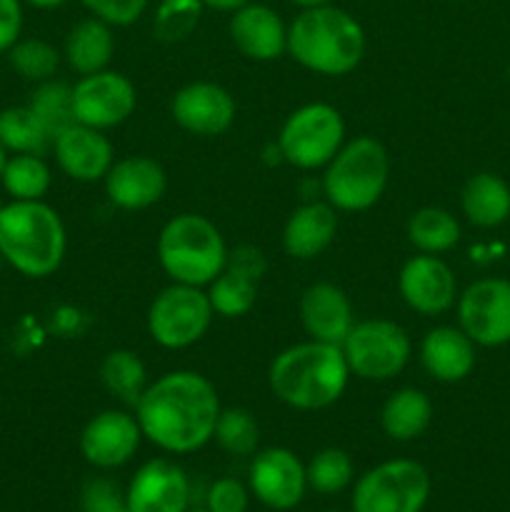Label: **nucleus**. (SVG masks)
I'll return each instance as SVG.
<instances>
[{"label": "nucleus", "instance_id": "obj_19", "mask_svg": "<svg viewBox=\"0 0 510 512\" xmlns=\"http://www.w3.org/2000/svg\"><path fill=\"white\" fill-rule=\"evenodd\" d=\"M108 200L120 210H145L158 203L168 188V178L158 160L148 155H130L115 160L105 175Z\"/></svg>", "mask_w": 510, "mask_h": 512}, {"label": "nucleus", "instance_id": "obj_48", "mask_svg": "<svg viewBox=\"0 0 510 512\" xmlns=\"http://www.w3.org/2000/svg\"><path fill=\"white\" fill-rule=\"evenodd\" d=\"M0 210H3V203H0Z\"/></svg>", "mask_w": 510, "mask_h": 512}, {"label": "nucleus", "instance_id": "obj_31", "mask_svg": "<svg viewBox=\"0 0 510 512\" xmlns=\"http://www.w3.org/2000/svg\"><path fill=\"white\" fill-rule=\"evenodd\" d=\"M28 108L33 110L35 118L40 120L50 138H58L63 130L75 125V110H73V85L63 83V80H45L38 83V88L30 95Z\"/></svg>", "mask_w": 510, "mask_h": 512}, {"label": "nucleus", "instance_id": "obj_27", "mask_svg": "<svg viewBox=\"0 0 510 512\" xmlns=\"http://www.w3.org/2000/svg\"><path fill=\"white\" fill-rule=\"evenodd\" d=\"M433 420V403L418 388H400L385 400L380 410V425L390 440L408 443L420 438Z\"/></svg>", "mask_w": 510, "mask_h": 512}, {"label": "nucleus", "instance_id": "obj_34", "mask_svg": "<svg viewBox=\"0 0 510 512\" xmlns=\"http://www.w3.org/2000/svg\"><path fill=\"white\" fill-rule=\"evenodd\" d=\"M305 478H308V488L320 495L343 493L353 483V460L345 450L325 448L305 465Z\"/></svg>", "mask_w": 510, "mask_h": 512}, {"label": "nucleus", "instance_id": "obj_13", "mask_svg": "<svg viewBox=\"0 0 510 512\" xmlns=\"http://www.w3.org/2000/svg\"><path fill=\"white\" fill-rule=\"evenodd\" d=\"M250 493L270 510H293L300 505L308 478H305V465L293 450L288 448H268L255 453L250 463L248 475Z\"/></svg>", "mask_w": 510, "mask_h": 512}, {"label": "nucleus", "instance_id": "obj_29", "mask_svg": "<svg viewBox=\"0 0 510 512\" xmlns=\"http://www.w3.org/2000/svg\"><path fill=\"white\" fill-rule=\"evenodd\" d=\"M100 380L110 395L123 400L125 405H133V408L150 385L148 370L133 350H110L100 365Z\"/></svg>", "mask_w": 510, "mask_h": 512}, {"label": "nucleus", "instance_id": "obj_40", "mask_svg": "<svg viewBox=\"0 0 510 512\" xmlns=\"http://www.w3.org/2000/svg\"><path fill=\"white\" fill-rule=\"evenodd\" d=\"M23 33V3L0 0V53H8Z\"/></svg>", "mask_w": 510, "mask_h": 512}, {"label": "nucleus", "instance_id": "obj_17", "mask_svg": "<svg viewBox=\"0 0 510 512\" xmlns=\"http://www.w3.org/2000/svg\"><path fill=\"white\" fill-rule=\"evenodd\" d=\"M125 500L130 512H188V475L168 458L148 460L130 480Z\"/></svg>", "mask_w": 510, "mask_h": 512}, {"label": "nucleus", "instance_id": "obj_32", "mask_svg": "<svg viewBox=\"0 0 510 512\" xmlns=\"http://www.w3.org/2000/svg\"><path fill=\"white\" fill-rule=\"evenodd\" d=\"M0 183L13 200H43L50 188V168L43 155H10Z\"/></svg>", "mask_w": 510, "mask_h": 512}, {"label": "nucleus", "instance_id": "obj_39", "mask_svg": "<svg viewBox=\"0 0 510 512\" xmlns=\"http://www.w3.org/2000/svg\"><path fill=\"white\" fill-rule=\"evenodd\" d=\"M250 495L240 480L220 478L210 485L205 510L210 512H245L248 510Z\"/></svg>", "mask_w": 510, "mask_h": 512}, {"label": "nucleus", "instance_id": "obj_44", "mask_svg": "<svg viewBox=\"0 0 510 512\" xmlns=\"http://www.w3.org/2000/svg\"><path fill=\"white\" fill-rule=\"evenodd\" d=\"M5 160H8V150L0 145V175H3V168H5Z\"/></svg>", "mask_w": 510, "mask_h": 512}, {"label": "nucleus", "instance_id": "obj_23", "mask_svg": "<svg viewBox=\"0 0 510 512\" xmlns=\"http://www.w3.org/2000/svg\"><path fill=\"white\" fill-rule=\"evenodd\" d=\"M420 363L440 383H460L475 368V343L460 328L440 325L420 343Z\"/></svg>", "mask_w": 510, "mask_h": 512}, {"label": "nucleus", "instance_id": "obj_12", "mask_svg": "<svg viewBox=\"0 0 510 512\" xmlns=\"http://www.w3.org/2000/svg\"><path fill=\"white\" fill-rule=\"evenodd\" d=\"M138 105L135 85L115 70L80 75L73 85L75 123L95 130H108L125 123Z\"/></svg>", "mask_w": 510, "mask_h": 512}, {"label": "nucleus", "instance_id": "obj_5", "mask_svg": "<svg viewBox=\"0 0 510 512\" xmlns=\"http://www.w3.org/2000/svg\"><path fill=\"white\" fill-rule=\"evenodd\" d=\"M158 260L173 283L203 288L225 268L228 248L220 230L208 218L183 213L168 220L160 230Z\"/></svg>", "mask_w": 510, "mask_h": 512}, {"label": "nucleus", "instance_id": "obj_21", "mask_svg": "<svg viewBox=\"0 0 510 512\" xmlns=\"http://www.w3.org/2000/svg\"><path fill=\"white\" fill-rule=\"evenodd\" d=\"M230 40L245 58L268 63L288 50V25L268 5L248 3L230 18Z\"/></svg>", "mask_w": 510, "mask_h": 512}, {"label": "nucleus", "instance_id": "obj_10", "mask_svg": "<svg viewBox=\"0 0 510 512\" xmlns=\"http://www.w3.org/2000/svg\"><path fill=\"white\" fill-rule=\"evenodd\" d=\"M213 318L208 293L195 285L173 283L150 303L148 333L160 348L183 350L208 333Z\"/></svg>", "mask_w": 510, "mask_h": 512}, {"label": "nucleus", "instance_id": "obj_25", "mask_svg": "<svg viewBox=\"0 0 510 512\" xmlns=\"http://www.w3.org/2000/svg\"><path fill=\"white\" fill-rule=\"evenodd\" d=\"M113 53V25L95 18V15L75 23L70 28L68 38H65V58H68V65L78 75H93L100 73V70H108Z\"/></svg>", "mask_w": 510, "mask_h": 512}, {"label": "nucleus", "instance_id": "obj_43", "mask_svg": "<svg viewBox=\"0 0 510 512\" xmlns=\"http://www.w3.org/2000/svg\"><path fill=\"white\" fill-rule=\"evenodd\" d=\"M290 3H295L300 10H303V8H315V5H328L333 3V0H290Z\"/></svg>", "mask_w": 510, "mask_h": 512}, {"label": "nucleus", "instance_id": "obj_49", "mask_svg": "<svg viewBox=\"0 0 510 512\" xmlns=\"http://www.w3.org/2000/svg\"><path fill=\"white\" fill-rule=\"evenodd\" d=\"M508 75H510V65H508Z\"/></svg>", "mask_w": 510, "mask_h": 512}, {"label": "nucleus", "instance_id": "obj_14", "mask_svg": "<svg viewBox=\"0 0 510 512\" xmlns=\"http://www.w3.org/2000/svg\"><path fill=\"white\" fill-rule=\"evenodd\" d=\"M265 273V258L255 245H240L228 253L225 268L210 283L208 300L220 318H243L258 300V280Z\"/></svg>", "mask_w": 510, "mask_h": 512}, {"label": "nucleus", "instance_id": "obj_18", "mask_svg": "<svg viewBox=\"0 0 510 512\" xmlns=\"http://www.w3.org/2000/svg\"><path fill=\"white\" fill-rule=\"evenodd\" d=\"M400 298L410 310L420 315H440L453 308L458 283L445 260L438 255H415L403 265L398 275Z\"/></svg>", "mask_w": 510, "mask_h": 512}, {"label": "nucleus", "instance_id": "obj_6", "mask_svg": "<svg viewBox=\"0 0 510 512\" xmlns=\"http://www.w3.org/2000/svg\"><path fill=\"white\" fill-rule=\"evenodd\" d=\"M390 175V158L383 143L375 138H360L345 143L325 165L323 193L335 210L360 213L383 198Z\"/></svg>", "mask_w": 510, "mask_h": 512}, {"label": "nucleus", "instance_id": "obj_41", "mask_svg": "<svg viewBox=\"0 0 510 512\" xmlns=\"http://www.w3.org/2000/svg\"><path fill=\"white\" fill-rule=\"evenodd\" d=\"M200 3H203V8L218 10V13H235L253 0H200Z\"/></svg>", "mask_w": 510, "mask_h": 512}, {"label": "nucleus", "instance_id": "obj_22", "mask_svg": "<svg viewBox=\"0 0 510 512\" xmlns=\"http://www.w3.org/2000/svg\"><path fill=\"white\" fill-rule=\"evenodd\" d=\"M300 323L310 340L340 345L355 325L353 305L338 285L315 283L300 295Z\"/></svg>", "mask_w": 510, "mask_h": 512}, {"label": "nucleus", "instance_id": "obj_15", "mask_svg": "<svg viewBox=\"0 0 510 512\" xmlns=\"http://www.w3.org/2000/svg\"><path fill=\"white\" fill-rule=\"evenodd\" d=\"M143 430L138 418L123 410H103L80 433V455L100 470H113L128 463L140 448Z\"/></svg>", "mask_w": 510, "mask_h": 512}, {"label": "nucleus", "instance_id": "obj_33", "mask_svg": "<svg viewBox=\"0 0 510 512\" xmlns=\"http://www.w3.org/2000/svg\"><path fill=\"white\" fill-rule=\"evenodd\" d=\"M213 438L218 440V445L225 453L235 455V458H248V455L258 450L260 443L258 420L245 408L220 410Z\"/></svg>", "mask_w": 510, "mask_h": 512}, {"label": "nucleus", "instance_id": "obj_16", "mask_svg": "<svg viewBox=\"0 0 510 512\" xmlns=\"http://www.w3.org/2000/svg\"><path fill=\"white\" fill-rule=\"evenodd\" d=\"M173 120L190 135L215 138L223 135L235 120V100L218 83H188L170 103Z\"/></svg>", "mask_w": 510, "mask_h": 512}, {"label": "nucleus", "instance_id": "obj_30", "mask_svg": "<svg viewBox=\"0 0 510 512\" xmlns=\"http://www.w3.org/2000/svg\"><path fill=\"white\" fill-rule=\"evenodd\" d=\"M0 145L13 155H43L53 148V138L28 105H15L0 110Z\"/></svg>", "mask_w": 510, "mask_h": 512}, {"label": "nucleus", "instance_id": "obj_47", "mask_svg": "<svg viewBox=\"0 0 510 512\" xmlns=\"http://www.w3.org/2000/svg\"><path fill=\"white\" fill-rule=\"evenodd\" d=\"M325 512H340V510H325Z\"/></svg>", "mask_w": 510, "mask_h": 512}, {"label": "nucleus", "instance_id": "obj_38", "mask_svg": "<svg viewBox=\"0 0 510 512\" xmlns=\"http://www.w3.org/2000/svg\"><path fill=\"white\" fill-rule=\"evenodd\" d=\"M80 3L95 18L105 20L115 28H125V25H133L145 13L150 0H80Z\"/></svg>", "mask_w": 510, "mask_h": 512}, {"label": "nucleus", "instance_id": "obj_36", "mask_svg": "<svg viewBox=\"0 0 510 512\" xmlns=\"http://www.w3.org/2000/svg\"><path fill=\"white\" fill-rule=\"evenodd\" d=\"M200 13H203L200 0H160L153 20L155 35L163 43L185 40L200 23Z\"/></svg>", "mask_w": 510, "mask_h": 512}, {"label": "nucleus", "instance_id": "obj_45", "mask_svg": "<svg viewBox=\"0 0 510 512\" xmlns=\"http://www.w3.org/2000/svg\"><path fill=\"white\" fill-rule=\"evenodd\" d=\"M3 263H5V260H3V253H0V275H3Z\"/></svg>", "mask_w": 510, "mask_h": 512}, {"label": "nucleus", "instance_id": "obj_11", "mask_svg": "<svg viewBox=\"0 0 510 512\" xmlns=\"http://www.w3.org/2000/svg\"><path fill=\"white\" fill-rule=\"evenodd\" d=\"M460 330L483 348L510 343V283L500 278L475 280L458 298Z\"/></svg>", "mask_w": 510, "mask_h": 512}, {"label": "nucleus", "instance_id": "obj_8", "mask_svg": "<svg viewBox=\"0 0 510 512\" xmlns=\"http://www.w3.org/2000/svg\"><path fill=\"white\" fill-rule=\"evenodd\" d=\"M343 115L328 103H308L285 118L278 135V153L300 170L323 168L343 148Z\"/></svg>", "mask_w": 510, "mask_h": 512}, {"label": "nucleus", "instance_id": "obj_4", "mask_svg": "<svg viewBox=\"0 0 510 512\" xmlns=\"http://www.w3.org/2000/svg\"><path fill=\"white\" fill-rule=\"evenodd\" d=\"M68 248L60 215L43 200H13L0 210V253L28 278H48Z\"/></svg>", "mask_w": 510, "mask_h": 512}, {"label": "nucleus", "instance_id": "obj_46", "mask_svg": "<svg viewBox=\"0 0 510 512\" xmlns=\"http://www.w3.org/2000/svg\"><path fill=\"white\" fill-rule=\"evenodd\" d=\"M188 512H210V510H205V508H203V510H188Z\"/></svg>", "mask_w": 510, "mask_h": 512}, {"label": "nucleus", "instance_id": "obj_24", "mask_svg": "<svg viewBox=\"0 0 510 512\" xmlns=\"http://www.w3.org/2000/svg\"><path fill=\"white\" fill-rule=\"evenodd\" d=\"M335 230H338V215L328 200L300 205L290 213L283 228L285 253L295 260L318 258L333 243Z\"/></svg>", "mask_w": 510, "mask_h": 512}, {"label": "nucleus", "instance_id": "obj_42", "mask_svg": "<svg viewBox=\"0 0 510 512\" xmlns=\"http://www.w3.org/2000/svg\"><path fill=\"white\" fill-rule=\"evenodd\" d=\"M28 5H33V8L38 10H53V8H60V5H65L68 0H25Z\"/></svg>", "mask_w": 510, "mask_h": 512}, {"label": "nucleus", "instance_id": "obj_7", "mask_svg": "<svg viewBox=\"0 0 510 512\" xmlns=\"http://www.w3.org/2000/svg\"><path fill=\"white\" fill-rule=\"evenodd\" d=\"M430 488V475L423 465L395 458L360 475L350 503L353 512H423Z\"/></svg>", "mask_w": 510, "mask_h": 512}, {"label": "nucleus", "instance_id": "obj_28", "mask_svg": "<svg viewBox=\"0 0 510 512\" xmlns=\"http://www.w3.org/2000/svg\"><path fill=\"white\" fill-rule=\"evenodd\" d=\"M408 240L425 255L448 253L460 240V223L443 208H420L408 220Z\"/></svg>", "mask_w": 510, "mask_h": 512}, {"label": "nucleus", "instance_id": "obj_2", "mask_svg": "<svg viewBox=\"0 0 510 512\" xmlns=\"http://www.w3.org/2000/svg\"><path fill=\"white\" fill-rule=\"evenodd\" d=\"M350 368L340 345L308 340L275 355L268 385L275 398L293 410H325L348 388Z\"/></svg>", "mask_w": 510, "mask_h": 512}, {"label": "nucleus", "instance_id": "obj_37", "mask_svg": "<svg viewBox=\"0 0 510 512\" xmlns=\"http://www.w3.org/2000/svg\"><path fill=\"white\" fill-rule=\"evenodd\" d=\"M83 512H130L125 493L108 478H90L80 490Z\"/></svg>", "mask_w": 510, "mask_h": 512}, {"label": "nucleus", "instance_id": "obj_3", "mask_svg": "<svg viewBox=\"0 0 510 512\" xmlns=\"http://www.w3.org/2000/svg\"><path fill=\"white\" fill-rule=\"evenodd\" d=\"M288 53L305 70L318 75L353 73L365 55V30L338 5L303 8L288 25Z\"/></svg>", "mask_w": 510, "mask_h": 512}, {"label": "nucleus", "instance_id": "obj_26", "mask_svg": "<svg viewBox=\"0 0 510 512\" xmlns=\"http://www.w3.org/2000/svg\"><path fill=\"white\" fill-rule=\"evenodd\" d=\"M460 208L478 228H498L510 218V188L500 175L478 173L463 185Z\"/></svg>", "mask_w": 510, "mask_h": 512}, {"label": "nucleus", "instance_id": "obj_35", "mask_svg": "<svg viewBox=\"0 0 510 512\" xmlns=\"http://www.w3.org/2000/svg\"><path fill=\"white\" fill-rule=\"evenodd\" d=\"M10 68L20 75V78L30 80V83H45L55 75L60 65V53L40 38H20L13 48L8 50Z\"/></svg>", "mask_w": 510, "mask_h": 512}, {"label": "nucleus", "instance_id": "obj_9", "mask_svg": "<svg viewBox=\"0 0 510 512\" xmlns=\"http://www.w3.org/2000/svg\"><path fill=\"white\" fill-rule=\"evenodd\" d=\"M350 373L363 380H390L408 365L413 343L403 325L393 320H363L340 343Z\"/></svg>", "mask_w": 510, "mask_h": 512}, {"label": "nucleus", "instance_id": "obj_20", "mask_svg": "<svg viewBox=\"0 0 510 512\" xmlns=\"http://www.w3.org/2000/svg\"><path fill=\"white\" fill-rule=\"evenodd\" d=\"M55 160L68 178L78 183H95L108 175L110 165L115 163L113 145L105 138L103 130L88 128V125H70L68 130L53 140Z\"/></svg>", "mask_w": 510, "mask_h": 512}, {"label": "nucleus", "instance_id": "obj_1", "mask_svg": "<svg viewBox=\"0 0 510 512\" xmlns=\"http://www.w3.org/2000/svg\"><path fill=\"white\" fill-rule=\"evenodd\" d=\"M215 385L190 370L160 375L135 405L143 438L170 455H188L213 440L220 415Z\"/></svg>", "mask_w": 510, "mask_h": 512}]
</instances>
